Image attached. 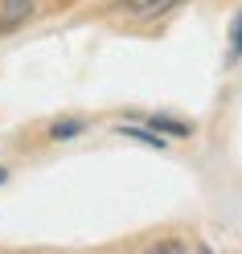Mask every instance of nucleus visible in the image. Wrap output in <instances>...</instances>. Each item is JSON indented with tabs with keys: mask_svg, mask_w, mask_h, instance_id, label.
I'll return each mask as SVG.
<instances>
[{
	"mask_svg": "<svg viewBox=\"0 0 242 254\" xmlns=\"http://www.w3.org/2000/svg\"><path fill=\"white\" fill-rule=\"evenodd\" d=\"M193 254H214V250H209V246H197V250H193Z\"/></svg>",
	"mask_w": 242,
	"mask_h": 254,
	"instance_id": "nucleus-8",
	"label": "nucleus"
},
{
	"mask_svg": "<svg viewBox=\"0 0 242 254\" xmlns=\"http://www.w3.org/2000/svg\"><path fill=\"white\" fill-rule=\"evenodd\" d=\"M144 254H189V250H185V242H176V238H164V242H152Z\"/></svg>",
	"mask_w": 242,
	"mask_h": 254,
	"instance_id": "nucleus-7",
	"label": "nucleus"
},
{
	"mask_svg": "<svg viewBox=\"0 0 242 254\" xmlns=\"http://www.w3.org/2000/svg\"><path fill=\"white\" fill-rule=\"evenodd\" d=\"M4 181H8V172H4V168H0V185H4Z\"/></svg>",
	"mask_w": 242,
	"mask_h": 254,
	"instance_id": "nucleus-9",
	"label": "nucleus"
},
{
	"mask_svg": "<svg viewBox=\"0 0 242 254\" xmlns=\"http://www.w3.org/2000/svg\"><path fill=\"white\" fill-rule=\"evenodd\" d=\"M119 135L140 139V144H148V148H164V135H156L152 127H132V123H123V127H119Z\"/></svg>",
	"mask_w": 242,
	"mask_h": 254,
	"instance_id": "nucleus-4",
	"label": "nucleus"
},
{
	"mask_svg": "<svg viewBox=\"0 0 242 254\" xmlns=\"http://www.w3.org/2000/svg\"><path fill=\"white\" fill-rule=\"evenodd\" d=\"M238 58H242V8L230 21V54H226V62H238Z\"/></svg>",
	"mask_w": 242,
	"mask_h": 254,
	"instance_id": "nucleus-5",
	"label": "nucleus"
},
{
	"mask_svg": "<svg viewBox=\"0 0 242 254\" xmlns=\"http://www.w3.org/2000/svg\"><path fill=\"white\" fill-rule=\"evenodd\" d=\"M78 131H82V119H58V123L50 127V135H54V139H74Z\"/></svg>",
	"mask_w": 242,
	"mask_h": 254,
	"instance_id": "nucleus-6",
	"label": "nucleus"
},
{
	"mask_svg": "<svg viewBox=\"0 0 242 254\" xmlns=\"http://www.w3.org/2000/svg\"><path fill=\"white\" fill-rule=\"evenodd\" d=\"M148 127L152 131H168V135H189L193 131L185 119H168V115H148Z\"/></svg>",
	"mask_w": 242,
	"mask_h": 254,
	"instance_id": "nucleus-3",
	"label": "nucleus"
},
{
	"mask_svg": "<svg viewBox=\"0 0 242 254\" xmlns=\"http://www.w3.org/2000/svg\"><path fill=\"white\" fill-rule=\"evenodd\" d=\"M33 17V0H0V33H12Z\"/></svg>",
	"mask_w": 242,
	"mask_h": 254,
	"instance_id": "nucleus-1",
	"label": "nucleus"
},
{
	"mask_svg": "<svg viewBox=\"0 0 242 254\" xmlns=\"http://www.w3.org/2000/svg\"><path fill=\"white\" fill-rule=\"evenodd\" d=\"M176 0H123V8L132 12V17H160V12H168Z\"/></svg>",
	"mask_w": 242,
	"mask_h": 254,
	"instance_id": "nucleus-2",
	"label": "nucleus"
}]
</instances>
